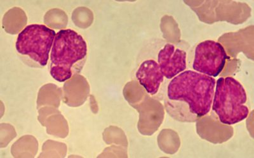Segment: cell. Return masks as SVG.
I'll list each match as a JSON object with an SVG mask.
<instances>
[{
  "label": "cell",
  "instance_id": "obj_1",
  "mask_svg": "<svg viewBox=\"0 0 254 158\" xmlns=\"http://www.w3.org/2000/svg\"><path fill=\"white\" fill-rule=\"evenodd\" d=\"M216 81L198 72L184 71L167 87V112L174 118L192 122L210 112Z\"/></svg>",
  "mask_w": 254,
  "mask_h": 158
},
{
  "label": "cell",
  "instance_id": "obj_2",
  "mask_svg": "<svg viewBox=\"0 0 254 158\" xmlns=\"http://www.w3.org/2000/svg\"><path fill=\"white\" fill-rule=\"evenodd\" d=\"M87 55V44L82 36L72 29L59 31L52 47L51 76L60 82L69 80L72 67Z\"/></svg>",
  "mask_w": 254,
  "mask_h": 158
},
{
  "label": "cell",
  "instance_id": "obj_3",
  "mask_svg": "<svg viewBox=\"0 0 254 158\" xmlns=\"http://www.w3.org/2000/svg\"><path fill=\"white\" fill-rule=\"evenodd\" d=\"M212 110L224 125H235L247 118V96L241 83L231 77L221 78L215 83Z\"/></svg>",
  "mask_w": 254,
  "mask_h": 158
},
{
  "label": "cell",
  "instance_id": "obj_4",
  "mask_svg": "<svg viewBox=\"0 0 254 158\" xmlns=\"http://www.w3.org/2000/svg\"><path fill=\"white\" fill-rule=\"evenodd\" d=\"M56 36L55 31L44 25H29L18 36L16 49L41 66H46Z\"/></svg>",
  "mask_w": 254,
  "mask_h": 158
},
{
  "label": "cell",
  "instance_id": "obj_5",
  "mask_svg": "<svg viewBox=\"0 0 254 158\" xmlns=\"http://www.w3.org/2000/svg\"><path fill=\"white\" fill-rule=\"evenodd\" d=\"M230 59L225 49L219 42L206 40L197 45L195 49L192 69L195 72L211 78H217Z\"/></svg>",
  "mask_w": 254,
  "mask_h": 158
},
{
  "label": "cell",
  "instance_id": "obj_6",
  "mask_svg": "<svg viewBox=\"0 0 254 158\" xmlns=\"http://www.w3.org/2000/svg\"><path fill=\"white\" fill-rule=\"evenodd\" d=\"M158 63L165 78L172 79L187 69V53L173 44H166L159 51Z\"/></svg>",
  "mask_w": 254,
  "mask_h": 158
},
{
  "label": "cell",
  "instance_id": "obj_7",
  "mask_svg": "<svg viewBox=\"0 0 254 158\" xmlns=\"http://www.w3.org/2000/svg\"><path fill=\"white\" fill-rule=\"evenodd\" d=\"M136 78L147 93L154 96L164 80L160 65L154 60H147L140 64L136 72Z\"/></svg>",
  "mask_w": 254,
  "mask_h": 158
}]
</instances>
